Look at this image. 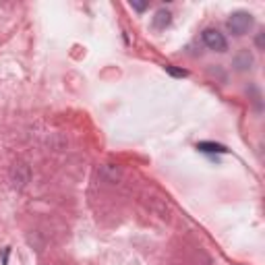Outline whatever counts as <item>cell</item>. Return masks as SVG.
<instances>
[{
    "label": "cell",
    "mask_w": 265,
    "mask_h": 265,
    "mask_svg": "<svg viewBox=\"0 0 265 265\" xmlns=\"http://www.w3.org/2000/svg\"><path fill=\"white\" fill-rule=\"evenodd\" d=\"M156 17H158L156 19V27H164V25L170 23V15H168V12H164V10H160Z\"/></svg>",
    "instance_id": "277c9868"
},
{
    "label": "cell",
    "mask_w": 265,
    "mask_h": 265,
    "mask_svg": "<svg viewBox=\"0 0 265 265\" xmlns=\"http://www.w3.org/2000/svg\"><path fill=\"white\" fill-rule=\"evenodd\" d=\"M168 73H172L176 77H185L187 75V71H176V68H172V66H168Z\"/></svg>",
    "instance_id": "5b68a950"
},
{
    "label": "cell",
    "mask_w": 265,
    "mask_h": 265,
    "mask_svg": "<svg viewBox=\"0 0 265 265\" xmlns=\"http://www.w3.org/2000/svg\"><path fill=\"white\" fill-rule=\"evenodd\" d=\"M197 149L207 151V153H214V151H216V153H226V151H228L224 145H220V143H207V141H205V143H199Z\"/></svg>",
    "instance_id": "3957f363"
},
{
    "label": "cell",
    "mask_w": 265,
    "mask_h": 265,
    "mask_svg": "<svg viewBox=\"0 0 265 265\" xmlns=\"http://www.w3.org/2000/svg\"><path fill=\"white\" fill-rule=\"evenodd\" d=\"M253 25V19H251V15H245V12H239V15H234L230 21H228V27L236 33V35H243L249 27Z\"/></svg>",
    "instance_id": "7a4b0ae2"
},
{
    "label": "cell",
    "mask_w": 265,
    "mask_h": 265,
    "mask_svg": "<svg viewBox=\"0 0 265 265\" xmlns=\"http://www.w3.org/2000/svg\"><path fill=\"white\" fill-rule=\"evenodd\" d=\"M203 41L207 44V48L212 50H218V52H224L226 50V39L220 31L216 29H205L203 31Z\"/></svg>",
    "instance_id": "6da1fadb"
}]
</instances>
